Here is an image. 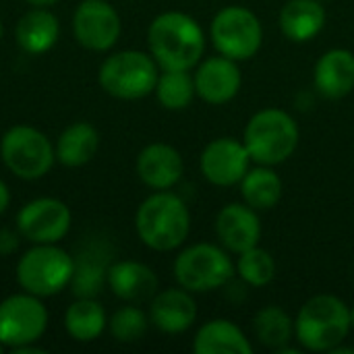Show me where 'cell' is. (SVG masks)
<instances>
[{
	"instance_id": "obj_9",
	"label": "cell",
	"mask_w": 354,
	"mask_h": 354,
	"mask_svg": "<svg viewBox=\"0 0 354 354\" xmlns=\"http://www.w3.org/2000/svg\"><path fill=\"white\" fill-rule=\"evenodd\" d=\"M2 162L6 168L25 180L41 178L54 164V149L46 135L31 127H12L0 143Z\"/></svg>"
},
{
	"instance_id": "obj_16",
	"label": "cell",
	"mask_w": 354,
	"mask_h": 354,
	"mask_svg": "<svg viewBox=\"0 0 354 354\" xmlns=\"http://www.w3.org/2000/svg\"><path fill=\"white\" fill-rule=\"evenodd\" d=\"M315 89L328 100H340L354 89V54L346 48L328 50L313 68Z\"/></svg>"
},
{
	"instance_id": "obj_35",
	"label": "cell",
	"mask_w": 354,
	"mask_h": 354,
	"mask_svg": "<svg viewBox=\"0 0 354 354\" xmlns=\"http://www.w3.org/2000/svg\"><path fill=\"white\" fill-rule=\"evenodd\" d=\"M0 37H2V23H0Z\"/></svg>"
},
{
	"instance_id": "obj_20",
	"label": "cell",
	"mask_w": 354,
	"mask_h": 354,
	"mask_svg": "<svg viewBox=\"0 0 354 354\" xmlns=\"http://www.w3.org/2000/svg\"><path fill=\"white\" fill-rule=\"evenodd\" d=\"M326 25L322 0H288L280 10V29L292 41L313 39Z\"/></svg>"
},
{
	"instance_id": "obj_10",
	"label": "cell",
	"mask_w": 354,
	"mask_h": 354,
	"mask_svg": "<svg viewBox=\"0 0 354 354\" xmlns=\"http://www.w3.org/2000/svg\"><path fill=\"white\" fill-rule=\"evenodd\" d=\"M48 326V311L35 295H15L0 303V342L2 346L33 344Z\"/></svg>"
},
{
	"instance_id": "obj_6",
	"label": "cell",
	"mask_w": 354,
	"mask_h": 354,
	"mask_svg": "<svg viewBox=\"0 0 354 354\" xmlns=\"http://www.w3.org/2000/svg\"><path fill=\"white\" fill-rule=\"evenodd\" d=\"M236 268L216 245L197 243L185 249L174 261V278L189 292H209L230 282Z\"/></svg>"
},
{
	"instance_id": "obj_5",
	"label": "cell",
	"mask_w": 354,
	"mask_h": 354,
	"mask_svg": "<svg viewBox=\"0 0 354 354\" xmlns=\"http://www.w3.org/2000/svg\"><path fill=\"white\" fill-rule=\"evenodd\" d=\"M158 62L139 50H124L108 56L100 68V85L118 100L149 95L158 83Z\"/></svg>"
},
{
	"instance_id": "obj_23",
	"label": "cell",
	"mask_w": 354,
	"mask_h": 354,
	"mask_svg": "<svg viewBox=\"0 0 354 354\" xmlns=\"http://www.w3.org/2000/svg\"><path fill=\"white\" fill-rule=\"evenodd\" d=\"M100 145V135L89 122H75L58 137L56 160L64 166H83L87 164Z\"/></svg>"
},
{
	"instance_id": "obj_3",
	"label": "cell",
	"mask_w": 354,
	"mask_h": 354,
	"mask_svg": "<svg viewBox=\"0 0 354 354\" xmlns=\"http://www.w3.org/2000/svg\"><path fill=\"white\" fill-rule=\"evenodd\" d=\"M139 239L153 251H172L180 247L191 230V216L180 197L168 191L147 197L135 218Z\"/></svg>"
},
{
	"instance_id": "obj_2",
	"label": "cell",
	"mask_w": 354,
	"mask_h": 354,
	"mask_svg": "<svg viewBox=\"0 0 354 354\" xmlns=\"http://www.w3.org/2000/svg\"><path fill=\"white\" fill-rule=\"evenodd\" d=\"M351 330V309L334 295L309 299L295 319V336L311 353H332L346 340Z\"/></svg>"
},
{
	"instance_id": "obj_12",
	"label": "cell",
	"mask_w": 354,
	"mask_h": 354,
	"mask_svg": "<svg viewBox=\"0 0 354 354\" xmlns=\"http://www.w3.org/2000/svg\"><path fill=\"white\" fill-rule=\"evenodd\" d=\"M77 41L95 52L110 50L120 35V17L106 0H83L73 17Z\"/></svg>"
},
{
	"instance_id": "obj_29",
	"label": "cell",
	"mask_w": 354,
	"mask_h": 354,
	"mask_svg": "<svg viewBox=\"0 0 354 354\" xmlns=\"http://www.w3.org/2000/svg\"><path fill=\"white\" fill-rule=\"evenodd\" d=\"M108 280V270L104 266L102 259H93V257H83L79 259V263H75V272H73V292L79 299H93L104 282Z\"/></svg>"
},
{
	"instance_id": "obj_32",
	"label": "cell",
	"mask_w": 354,
	"mask_h": 354,
	"mask_svg": "<svg viewBox=\"0 0 354 354\" xmlns=\"http://www.w3.org/2000/svg\"><path fill=\"white\" fill-rule=\"evenodd\" d=\"M12 353L39 354V353H44V351H41V348H37V346H31V344H23V346H17V348H12Z\"/></svg>"
},
{
	"instance_id": "obj_19",
	"label": "cell",
	"mask_w": 354,
	"mask_h": 354,
	"mask_svg": "<svg viewBox=\"0 0 354 354\" xmlns=\"http://www.w3.org/2000/svg\"><path fill=\"white\" fill-rule=\"evenodd\" d=\"M108 286L127 303H143L158 290V278L151 268L139 261H118L108 268Z\"/></svg>"
},
{
	"instance_id": "obj_8",
	"label": "cell",
	"mask_w": 354,
	"mask_h": 354,
	"mask_svg": "<svg viewBox=\"0 0 354 354\" xmlns=\"http://www.w3.org/2000/svg\"><path fill=\"white\" fill-rule=\"evenodd\" d=\"M216 50L236 62L253 58L263 41V29L257 15L245 6L222 8L209 27Z\"/></svg>"
},
{
	"instance_id": "obj_34",
	"label": "cell",
	"mask_w": 354,
	"mask_h": 354,
	"mask_svg": "<svg viewBox=\"0 0 354 354\" xmlns=\"http://www.w3.org/2000/svg\"><path fill=\"white\" fill-rule=\"evenodd\" d=\"M351 326H353V330H354V307L351 309Z\"/></svg>"
},
{
	"instance_id": "obj_17",
	"label": "cell",
	"mask_w": 354,
	"mask_h": 354,
	"mask_svg": "<svg viewBox=\"0 0 354 354\" xmlns=\"http://www.w3.org/2000/svg\"><path fill=\"white\" fill-rule=\"evenodd\" d=\"M185 164L180 153L166 143L147 145L137 158V174L139 178L158 191H166L174 187L183 176Z\"/></svg>"
},
{
	"instance_id": "obj_24",
	"label": "cell",
	"mask_w": 354,
	"mask_h": 354,
	"mask_svg": "<svg viewBox=\"0 0 354 354\" xmlns=\"http://www.w3.org/2000/svg\"><path fill=\"white\" fill-rule=\"evenodd\" d=\"M241 193L247 205L257 212L272 209L282 199V180L272 170V166L249 168V172L241 180Z\"/></svg>"
},
{
	"instance_id": "obj_1",
	"label": "cell",
	"mask_w": 354,
	"mask_h": 354,
	"mask_svg": "<svg viewBox=\"0 0 354 354\" xmlns=\"http://www.w3.org/2000/svg\"><path fill=\"white\" fill-rule=\"evenodd\" d=\"M149 52L164 71L193 68L205 50V35L201 25L178 10L158 15L147 31Z\"/></svg>"
},
{
	"instance_id": "obj_22",
	"label": "cell",
	"mask_w": 354,
	"mask_h": 354,
	"mask_svg": "<svg viewBox=\"0 0 354 354\" xmlns=\"http://www.w3.org/2000/svg\"><path fill=\"white\" fill-rule=\"evenodd\" d=\"M56 39H58V21L44 6H37L21 17L17 25V41L25 52L41 54L50 50L56 44Z\"/></svg>"
},
{
	"instance_id": "obj_26",
	"label": "cell",
	"mask_w": 354,
	"mask_h": 354,
	"mask_svg": "<svg viewBox=\"0 0 354 354\" xmlns=\"http://www.w3.org/2000/svg\"><path fill=\"white\" fill-rule=\"evenodd\" d=\"M66 332L77 342H91L95 340L104 328H106V313L102 305H97L93 299H79L73 303L64 315Z\"/></svg>"
},
{
	"instance_id": "obj_11",
	"label": "cell",
	"mask_w": 354,
	"mask_h": 354,
	"mask_svg": "<svg viewBox=\"0 0 354 354\" xmlns=\"http://www.w3.org/2000/svg\"><path fill=\"white\" fill-rule=\"evenodd\" d=\"M251 156L245 143L234 137H220L205 145L199 158L201 174L216 187H232L243 180L251 168Z\"/></svg>"
},
{
	"instance_id": "obj_36",
	"label": "cell",
	"mask_w": 354,
	"mask_h": 354,
	"mask_svg": "<svg viewBox=\"0 0 354 354\" xmlns=\"http://www.w3.org/2000/svg\"><path fill=\"white\" fill-rule=\"evenodd\" d=\"M0 351H2V342H0Z\"/></svg>"
},
{
	"instance_id": "obj_13",
	"label": "cell",
	"mask_w": 354,
	"mask_h": 354,
	"mask_svg": "<svg viewBox=\"0 0 354 354\" xmlns=\"http://www.w3.org/2000/svg\"><path fill=\"white\" fill-rule=\"evenodd\" d=\"M19 232L37 245L58 243L71 228L68 207L52 197H41L27 203L17 218Z\"/></svg>"
},
{
	"instance_id": "obj_33",
	"label": "cell",
	"mask_w": 354,
	"mask_h": 354,
	"mask_svg": "<svg viewBox=\"0 0 354 354\" xmlns=\"http://www.w3.org/2000/svg\"><path fill=\"white\" fill-rule=\"evenodd\" d=\"M27 2L33 4V6H50V4H54L58 0H27Z\"/></svg>"
},
{
	"instance_id": "obj_7",
	"label": "cell",
	"mask_w": 354,
	"mask_h": 354,
	"mask_svg": "<svg viewBox=\"0 0 354 354\" xmlns=\"http://www.w3.org/2000/svg\"><path fill=\"white\" fill-rule=\"evenodd\" d=\"M73 272L75 261L68 253L54 245H37L21 257L17 280L29 295L52 297L71 282Z\"/></svg>"
},
{
	"instance_id": "obj_4",
	"label": "cell",
	"mask_w": 354,
	"mask_h": 354,
	"mask_svg": "<svg viewBox=\"0 0 354 354\" xmlns=\"http://www.w3.org/2000/svg\"><path fill=\"white\" fill-rule=\"evenodd\" d=\"M243 143L255 164L278 166L295 153L299 145V127L288 112L266 108L247 122Z\"/></svg>"
},
{
	"instance_id": "obj_28",
	"label": "cell",
	"mask_w": 354,
	"mask_h": 354,
	"mask_svg": "<svg viewBox=\"0 0 354 354\" xmlns=\"http://www.w3.org/2000/svg\"><path fill=\"white\" fill-rule=\"evenodd\" d=\"M236 274L247 282L249 286L263 288L268 286L274 276H276V261L274 257L261 249V247H251L243 253H239V263H236Z\"/></svg>"
},
{
	"instance_id": "obj_14",
	"label": "cell",
	"mask_w": 354,
	"mask_h": 354,
	"mask_svg": "<svg viewBox=\"0 0 354 354\" xmlns=\"http://www.w3.org/2000/svg\"><path fill=\"white\" fill-rule=\"evenodd\" d=\"M195 91L197 95L214 106L226 104L236 97L243 77L241 68L236 66V60L226 56H212L205 62L199 64L195 73Z\"/></svg>"
},
{
	"instance_id": "obj_30",
	"label": "cell",
	"mask_w": 354,
	"mask_h": 354,
	"mask_svg": "<svg viewBox=\"0 0 354 354\" xmlns=\"http://www.w3.org/2000/svg\"><path fill=\"white\" fill-rule=\"evenodd\" d=\"M110 332L118 342H137L147 332V317L139 307H122L112 315Z\"/></svg>"
},
{
	"instance_id": "obj_18",
	"label": "cell",
	"mask_w": 354,
	"mask_h": 354,
	"mask_svg": "<svg viewBox=\"0 0 354 354\" xmlns=\"http://www.w3.org/2000/svg\"><path fill=\"white\" fill-rule=\"evenodd\" d=\"M149 317L158 330L166 334H180L193 326L197 317V305L191 292L185 290L183 286L168 288L153 297Z\"/></svg>"
},
{
	"instance_id": "obj_25",
	"label": "cell",
	"mask_w": 354,
	"mask_h": 354,
	"mask_svg": "<svg viewBox=\"0 0 354 354\" xmlns=\"http://www.w3.org/2000/svg\"><path fill=\"white\" fill-rule=\"evenodd\" d=\"M257 340L272 351H282L295 336V319L278 305H268L253 317Z\"/></svg>"
},
{
	"instance_id": "obj_21",
	"label": "cell",
	"mask_w": 354,
	"mask_h": 354,
	"mask_svg": "<svg viewBox=\"0 0 354 354\" xmlns=\"http://www.w3.org/2000/svg\"><path fill=\"white\" fill-rule=\"evenodd\" d=\"M193 351L197 354H251L253 346L239 326L228 319H212L199 328Z\"/></svg>"
},
{
	"instance_id": "obj_15",
	"label": "cell",
	"mask_w": 354,
	"mask_h": 354,
	"mask_svg": "<svg viewBox=\"0 0 354 354\" xmlns=\"http://www.w3.org/2000/svg\"><path fill=\"white\" fill-rule=\"evenodd\" d=\"M216 234L220 243L232 253H243L251 247H257L261 239V222L257 209L247 203H228L216 216Z\"/></svg>"
},
{
	"instance_id": "obj_31",
	"label": "cell",
	"mask_w": 354,
	"mask_h": 354,
	"mask_svg": "<svg viewBox=\"0 0 354 354\" xmlns=\"http://www.w3.org/2000/svg\"><path fill=\"white\" fill-rule=\"evenodd\" d=\"M8 203H10V193H8V187H6V185L0 180V214H2V212H6Z\"/></svg>"
},
{
	"instance_id": "obj_27",
	"label": "cell",
	"mask_w": 354,
	"mask_h": 354,
	"mask_svg": "<svg viewBox=\"0 0 354 354\" xmlns=\"http://www.w3.org/2000/svg\"><path fill=\"white\" fill-rule=\"evenodd\" d=\"M156 95L166 110H183L195 97V79L189 71H164L156 83Z\"/></svg>"
}]
</instances>
